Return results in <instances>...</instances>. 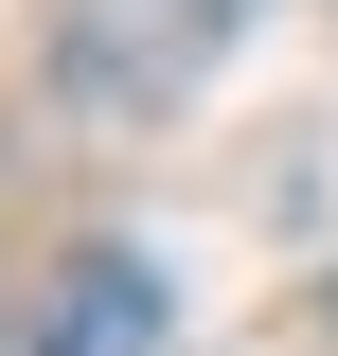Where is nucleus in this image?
<instances>
[{"label": "nucleus", "mask_w": 338, "mask_h": 356, "mask_svg": "<svg viewBox=\"0 0 338 356\" xmlns=\"http://www.w3.org/2000/svg\"><path fill=\"white\" fill-rule=\"evenodd\" d=\"M54 356H161V303H143V267H125V250H89V267H72Z\"/></svg>", "instance_id": "f257e3e1"}]
</instances>
